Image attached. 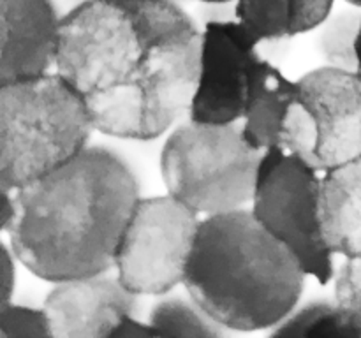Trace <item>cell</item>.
<instances>
[{"label":"cell","instance_id":"obj_1","mask_svg":"<svg viewBox=\"0 0 361 338\" xmlns=\"http://www.w3.org/2000/svg\"><path fill=\"white\" fill-rule=\"evenodd\" d=\"M201 42L173 0H85L62 18L55 69L99 132L148 141L190 111Z\"/></svg>","mask_w":361,"mask_h":338},{"label":"cell","instance_id":"obj_6","mask_svg":"<svg viewBox=\"0 0 361 338\" xmlns=\"http://www.w3.org/2000/svg\"><path fill=\"white\" fill-rule=\"evenodd\" d=\"M298 88L281 146L317 173L361 157L360 74L324 65L300 77Z\"/></svg>","mask_w":361,"mask_h":338},{"label":"cell","instance_id":"obj_27","mask_svg":"<svg viewBox=\"0 0 361 338\" xmlns=\"http://www.w3.org/2000/svg\"><path fill=\"white\" fill-rule=\"evenodd\" d=\"M197 2H231V0H197Z\"/></svg>","mask_w":361,"mask_h":338},{"label":"cell","instance_id":"obj_2","mask_svg":"<svg viewBox=\"0 0 361 338\" xmlns=\"http://www.w3.org/2000/svg\"><path fill=\"white\" fill-rule=\"evenodd\" d=\"M9 232L16 259L56 284L106 273L140 199L129 165L111 150L87 146L48 175L14 190Z\"/></svg>","mask_w":361,"mask_h":338},{"label":"cell","instance_id":"obj_18","mask_svg":"<svg viewBox=\"0 0 361 338\" xmlns=\"http://www.w3.org/2000/svg\"><path fill=\"white\" fill-rule=\"evenodd\" d=\"M0 337H53L48 312L44 308L6 303L0 306Z\"/></svg>","mask_w":361,"mask_h":338},{"label":"cell","instance_id":"obj_25","mask_svg":"<svg viewBox=\"0 0 361 338\" xmlns=\"http://www.w3.org/2000/svg\"><path fill=\"white\" fill-rule=\"evenodd\" d=\"M356 73H358L361 77V32H360V37H358V70H356Z\"/></svg>","mask_w":361,"mask_h":338},{"label":"cell","instance_id":"obj_8","mask_svg":"<svg viewBox=\"0 0 361 338\" xmlns=\"http://www.w3.org/2000/svg\"><path fill=\"white\" fill-rule=\"evenodd\" d=\"M175 196L137 199L115 256L118 280L134 294L161 296L183 284L201 220Z\"/></svg>","mask_w":361,"mask_h":338},{"label":"cell","instance_id":"obj_19","mask_svg":"<svg viewBox=\"0 0 361 338\" xmlns=\"http://www.w3.org/2000/svg\"><path fill=\"white\" fill-rule=\"evenodd\" d=\"M335 299L361 337V256L345 257L335 275Z\"/></svg>","mask_w":361,"mask_h":338},{"label":"cell","instance_id":"obj_20","mask_svg":"<svg viewBox=\"0 0 361 338\" xmlns=\"http://www.w3.org/2000/svg\"><path fill=\"white\" fill-rule=\"evenodd\" d=\"M289 2H291L293 35L316 30L335 7V0H289Z\"/></svg>","mask_w":361,"mask_h":338},{"label":"cell","instance_id":"obj_10","mask_svg":"<svg viewBox=\"0 0 361 338\" xmlns=\"http://www.w3.org/2000/svg\"><path fill=\"white\" fill-rule=\"evenodd\" d=\"M137 294L106 273L56 282L44 310L56 338L109 337L122 317L134 313Z\"/></svg>","mask_w":361,"mask_h":338},{"label":"cell","instance_id":"obj_16","mask_svg":"<svg viewBox=\"0 0 361 338\" xmlns=\"http://www.w3.org/2000/svg\"><path fill=\"white\" fill-rule=\"evenodd\" d=\"M148 323L161 337L221 338L228 327L204 312L192 298H166L152 306Z\"/></svg>","mask_w":361,"mask_h":338},{"label":"cell","instance_id":"obj_21","mask_svg":"<svg viewBox=\"0 0 361 338\" xmlns=\"http://www.w3.org/2000/svg\"><path fill=\"white\" fill-rule=\"evenodd\" d=\"M109 337L113 338H130V337H161L159 331L152 326L150 323H141L134 317V313L122 317L115 330L111 331Z\"/></svg>","mask_w":361,"mask_h":338},{"label":"cell","instance_id":"obj_3","mask_svg":"<svg viewBox=\"0 0 361 338\" xmlns=\"http://www.w3.org/2000/svg\"><path fill=\"white\" fill-rule=\"evenodd\" d=\"M305 277L295 254L242 208L201 220L183 285L228 330L259 331L298 305Z\"/></svg>","mask_w":361,"mask_h":338},{"label":"cell","instance_id":"obj_24","mask_svg":"<svg viewBox=\"0 0 361 338\" xmlns=\"http://www.w3.org/2000/svg\"><path fill=\"white\" fill-rule=\"evenodd\" d=\"M16 218V199L14 190L2 189V208H0V229L7 232Z\"/></svg>","mask_w":361,"mask_h":338},{"label":"cell","instance_id":"obj_23","mask_svg":"<svg viewBox=\"0 0 361 338\" xmlns=\"http://www.w3.org/2000/svg\"><path fill=\"white\" fill-rule=\"evenodd\" d=\"M14 252L9 246L2 245V305L11 303V296L14 292V285H16V268H14Z\"/></svg>","mask_w":361,"mask_h":338},{"label":"cell","instance_id":"obj_22","mask_svg":"<svg viewBox=\"0 0 361 338\" xmlns=\"http://www.w3.org/2000/svg\"><path fill=\"white\" fill-rule=\"evenodd\" d=\"M200 18H203L204 25L214 21L236 20V0L231 2H201Z\"/></svg>","mask_w":361,"mask_h":338},{"label":"cell","instance_id":"obj_12","mask_svg":"<svg viewBox=\"0 0 361 338\" xmlns=\"http://www.w3.org/2000/svg\"><path fill=\"white\" fill-rule=\"evenodd\" d=\"M298 81H291L270 60L261 58L250 70L243 111V136L261 151L281 146L282 125L298 99Z\"/></svg>","mask_w":361,"mask_h":338},{"label":"cell","instance_id":"obj_15","mask_svg":"<svg viewBox=\"0 0 361 338\" xmlns=\"http://www.w3.org/2000/svg\"><path fill=\"white\" fill-rule=\"evenodd\" d=\"M271 337H358L337 299H312L295 306Z\"/></svg>","mask_w":361,"mask_h":338},{"label":"cell","instance_id":"obj_26","mask_svg":"<svg viewBox=\"0 0 361 338\" xmlns=\"http://www.w3.org/2000/svg\"><path fill=\"white\" fill-rule=\"evenodd\" d=\"M344 2L353 4V6H358V7H361V0H344Z\"/></svg>","mask_w":361,"mask_h":338},{"label":"cell","instance_id":"obj_17","mask_svg":"<svg viewBox=\"0 0 361 338\" xmlns=\"http://www.w3.org/2000/svg\"><path fill=\"white\" fill-rule=\"evenodd\" d=\"M236 20L259 44L295 37L289 0H236Z\"/></svg>","mask_w":361,"mask_h":338},{"label":"cell","instance_id":"obj_11","mask_svg":"<svg viewBox=\"0 0 361 338\" xmlns=\"http://www.w3.org/2000/svg\"><path fill=\"white\" fill-rule=\"evenodd\" d=\"M0 83L48 74L55 67L60 20L51 0H0Z\"/></svg>","mask_w":361,"mask_h":338},{"label":"cell","instance_id":"obj_7","mask_svg":"<svg viewBox=\"0 0 361 338\" xmlns=\"http://www.w3.org/2000/svg\"><path fill=\"white\" fill-rule=\"evenodd\" d=\"M254 217L296 256L307 275L328 284L334 278V252L321 225V178L317 171L282 146L261 158L254 190Z\"/></svg>","mask_w":361,"mask_h":338},{"label":"cell","instance_id":"obj_9","mask_svg":"<svg viewBox=\"0 0 361 338\" xmlns=\"http://www.w3.org/2000/svg\"><path fill=\"white\" fill-rule=\"evenodd\" d=\"M257 46L238 20L204 25L189 118L204 123H236L243 118L250 70L263 58Z\"/></svg>","mask_w":361,"mask_h":338},{"label":"cell","instance_id":"obj_14","mask_svg":"<svg viewBox=\"0 0 361 338\" xmlns=\"http://www.w3.org/2000/svg\"><path fill=\"white\" fill-rule=\"evenodd\" d=\"M361 32V7L345 2L331 11L316 28V49L324 65L356 73L358 70V37Z\"/></svg>","mask_w":361,"mask_h":338},{"label":"cell","instance_id":"obj_13","mask_svg":"<svg viewBox=\"0 0 361 338\" xmlns=\"http://www.w3.org/2000/svg\"><path fill=\"white\" fill-rule=\"evenodd\" d=\"M321 225L331 252L361 256V157L321 178Z\"/></svg>","mask_w":361,"mask_h":338},{"label":"cell","instance_id":"obj_4","mask_svg":"<svg viewBox=\"0 0 361 338\" xmlns=\"http://www.w3.org/2000/svg\"><path fill=\"white\" fill-rule=\"evenodd\" d=\"M94 129L87 102L62 74L0 83V187L16 190L60 168Z\"/></svg>","mask_w":361,"mask_h":338},{"label":"cell","instance_id":"obj_5","mask_svg":"<svg viewBox=\"0 0 361 338\" xmlns=\"http://www.w3.org/2000/svg\"><path fill=\"white\" fill-rule=\"evenodd\" d=\"M263 154L236 123L189 118L166 139L161 175L168 194L197 213H228L252 203Z\"/></svg>","mask_w":361,"mask_h":338}]
</instances>
